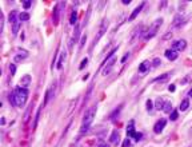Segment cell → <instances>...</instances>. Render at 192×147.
Segmentation results:
<instances>
[{"label": "cell", "mask_w": 192, "mask_h": 147, "mask_svg": "<svg viewBox=\"0 0 192 147\" xmlns=\"http://www.w3.org/2000/svg\"><path fill=\"white\" fill-rule=\"evenodd\" d=\"M27 100H28V90L23 88V87L15 88V91L9 95V102L15 107H23L27 103Z\"/></svg>", "instance_id": "obj_1"}, {"label": "cell", "mask_w": 192, "mask_h": 147, "mask_svg": "<svg viewBox=\"0 0 192 147\" xmlns=\"http://www.w3.org/2000/svg\"><path fill=\"white\" fill-rule=\"evenodd\" d=\"M96 110H97V107H96V106H92L89 110H87V113L84 114L83 121H82V126H80V131H79V135H80V136H83V135L89 130L92 122H93V118H95Z\"/></svg>", "instance_id": "obj_2"}, {"label": "cell", "mask_w": 192, "mask_h": 147, "mask_svg": "<svg viewBox=\"0 0 192 147\" xmlns=\"http://www.w3.org/2000/svg\"><path fill=\"white\" fill-rule=\"evenodd\" d=\"M163 24V19L160 17V19H156L155 22L152 23V26L149 27V30L147 31V34L144 35V39L145 40H149V39H152L153 36L157 34V30L160 28V26Z\"/></svg>", "instance_id": "obj_3"}, {"label": "cell", "mask_w": 192, "mask_h": 147, "mask_svg": "<svg viewBox=\"0 0 192 147\" xmlns=\"http://www.w3.org/2000/svg\"><path fill=\"white\" fill-rule=\"evenodd\" d=\"M108 24H109V22L107 20V19H104V20L101 22L100 27H99V31H97V34H96V36H95V40H93V44L97 43V42L100 40L101 36L105 34V31H107V28H108Z\"/></svg>", "instance_id": "obj_4"}, {"label": "cell", "mask_w": 192, "mask_h": 147, "mask_svg": "<svg viewBox=\"0 0 192 147\" xmlns=\"http://www.w3.org/2000/svg\"><path fill=\"white\" fill-rule=\"evenodd\" d=\"M185 47H187V42L184 39H179V40H175L174 43H172V50H175V51H184L185 50Z\"/></svg>", "instance_id": "obj_5"}, {"label": "cell", "mask_w": 192, "mask_h": 147, "mask_svg": "<svg viewBox=\"0 0 192 147\" xmlns=\"http://www.w3.org/2000/svg\"><path fill=\"white\" fill-rule=\"evenodd\" d=\"M8 20L11 24H16V23H20V13L18 11H12V12H9L8 15Z\"/></svg>", "instance_id": "obj_6"}, {"label": "cell", "mask_w": 192, "mask_h": 147, "mask_svg": "<svg viewBox=\"0 0 192 147\" xmlns=\"http://www.w3.org/2000/svg\"><path fill=\"white\" fill-rule=\"evenodd\" d=\"M166 123H167V121L166 119H160V121H157L156 122V124L153 126V131L156 132V134H160L163 130H164V127H166Z\"/></svg>", "instance_id": "obj_7"}, {"label": "cell", "mask_w": 192, "mask_h": 147, "mask_svg": "<svg viewBox=\"0 0 192 147\" xmlns=\"http://www.w3.org/2000/svg\"><path fill=\"white\" fill-rule=\"evenodd\" d=\"M127 135H128V138H135L136 131H135V122L133 121H130V123L127 126Z\"/></svg>", "instance_id": "obj_8"}, {"label": "cell", "mask_w": 192, "mask_h": 147, "mask_svg": "<svg viewBox=\"0 0 192 147\" xmlns=\"http://www.w3.org/2000/svg\"><path fill=\"white\" fill-rule=\"evenodd\" d=\"M149 68H151V63H149L148 60H144L143 63H140L139 64V72L141 74V75H144V74L148 72Z\"/></svg>", "instance_id": "obj_9"}, {"label": "cell", "mask_w": 192, "mask_h": 147, "mask_svg": "<svg viewBox=\"0 0 192 147\" xmlns=\"http://www.w3.org/2000/svg\"><path fill=\"white\" fill-rule=\"evenodd\" d=\"M178 56H179V52L175 51V50H167L166 51V58L168 59V60L174 62L178 59Z\"/></svg>", "instance_id": "obj_10"}, {"label": "cell", "mask_w": 192, "mask_h": 147, "mask_svg": "<svg viewBox=\"0 0 192 147\" xmlns=\"http://www.w3.org/2000/svg\"><path fill=\"white\" fill-rule=\"evenodd\" d=\"M143 7H144V3H141L140 5H137V7H136V8L133 9V12H132L131 15H130V19H128V20H130V22H132V20H135L136 17H137V15H139L140 12H141V9H143Z\"/></svg>", "instance_id": "obj_11"}, {"label": "cell", "mask_w": 192, "mask_h": 147, "mask_svg": "<svg viewBox=\"0 0 192 147\" xmlns=\"http://www.w3.org/2000/svg\"><path fill=\"white\" fill-rule=\"evenodd\" d=\"M185 22V17L183 15H176L174 19V27H181Z\"/></svg>", "instance_id": "obj_12"}, {"label": "cell", "mask_w": 192, "mask_h": 147, "mask_svg": "<svg viewBox=\"0 0 192 147\" xmlns=\"http://www.w3.org/2000/svg\"><path fill=\"white\" fill-rule=\"evenodd\" d=\"M30 84H31V76H30V75H24V76L20 79V87H23V88H27Z\"/></svg>", "instance_id": "obj_13"}, {"label": "cell", "mask_w": 192, "mask_h": 147, "mask_svg": "<svg viewBox=\"0 0 192 147\" xmlns=\"http://www.w3.org/2000/svg\"><path fill=\"white\" fill-rule=\"evenodd\" d=\"M59 9H60V3L53 8V23L55 24H57V22H59V16H60V11Z\"/></svg>", "instance_id": "obj_14"}, {"label": "cell", "mask_w": 192, "mask_h": 147, "mask_svg": "<svg viewBox=\"0 0 192 147\" xmlns=\"http://www.w3.org/2000/svg\"><path fill=\"white\" fill-rule=\"evenodd\" d=\"M141 32H143V28H141V27H140V28L137 27V28L135 30V32H133V34H132V36H131V43H133L135 40H137V38H140Z\"/></svg>", "instance_id": "obj_15"}, {"label": "cell", "mask_w": 192, "mask_h": 147, "mask_svg": "<svg viewBox=\"0 0 192 147\" xmlns=\"http://www.w3.org/2000/svg\"><path fill=\"white\" fill-rule=\"evenodd\" d=\"M115 62H116V59H115V58H112V59H111V60H109V63L107 66H105V68H104V71H103V75H108L109 74V71H111V68H112V66L115 64Z\"/></svg>", "instance_id": "obj_16"}, {"label": "cell", "mask_w": 192, "mask_h": 147, "mask_svg": "<svg viewBox=\"0 0 192 147\" xmlns=\"http://www.w3.org/2000/svg\"><path fill=\"white\" fill-rule=\"evenodd\" d=\"M170 75H171L170 72L163 74V75H160V76H157L156 79H153V82H155V83H164V82L167 80V79L170 78Z\"/></svg>", "instance_id": "obj_17"}, {"label": "cell", "mask_w": 192, "mask_h": 147, "mask_svg": "<svg viewBox=\"0 0 192 147\" xmlns=\"http://www.w3.org/2000/svg\"><path fill=\"white\" fill-rule=\"evenodd\" d=\"M109 142L114 143V144H116V143L119 142V132H118V130L112 131V134H111V136H109Z\"/></svg>", "instance_id": "obj_18"}, {"label": "cell", "mask_w": 192, "mask_h": 147, "mask_svg": "<svg viewBox=\"0 0 192 147\" xmlns=\"http://www.w3.org/2000/svg\"><path fill=\"white\" fill-rule=\"evenodd\" d=\"M164 104H166V102L163 100V98H157L156 102H155V107H156V110H163Z\"/></svg>", "instance_id": "obj_19"}, {"label": "cell", "mask_w": 192, "mask_h": 147, "mask_svg": "<svg viewBox=\"0 0 192 147\" xmlns=\"http://www.w3.org/2000/svg\"><path fill=\"white\" fill-rule=\"evenodd\" d=\"M189 107V100L188 99H184V100H181V103H180V111H185L187 108Z\"/></svg>", "instance_id": "obj_20"}, {"label": "cell", "mask_w": 192, "mask_h": 147, "mask_svg": "<svg viewBox=\"0 0 192 147\" xmlns=\"http://www.w3.org/2000/svg\"><path fill=\"white\" fill-rule=\"evenodd\" d=\"M163 111L167 114H170L171 111H172V103H171L170 100L168 102H166V104H164V108H163Z\"/></svg>", "instance_id": "obj_21"}, {"label": "cell", "mask_w": 192, "mask_h": 147, "mask_svg": "<svg viewBox=\"0 0 192 147\" xmlns=\"http://www.w3.org/2000/svg\"><path fill=\"white\" fill-rule=\"evenodd\" d=\"M27 55H28L27 52H23V54H19V55H16V56H15V59H13V60L16 62V63H19V62H22L23 59H24V58L27 56Z\"/></svg>", "instance_id": "obj_22"}, {"label": "cell", "mask_w": 192, "mask_h": 147, "mask_svg": "<svg viewBox=\"0 0 192 147\" xmlns=\"http://www.w3.org/2000/svg\"><path fill=\"white\" fill-rule=\"evenodd\" d=\"M76 20H78V12H76V11H74V12H72V15H71L70 23H71V24H75V23H76Z\"/></svg>", "instance_id": "obj_23"}, {"label": "cell", "mask_w": 192, "mask_h": 147, "mask_svg": "<svg viewBox=\"0 0 192 147\" xmlns=\"http://www.w3.org/2000/svg\"><path fill=\"white\" fill-rule=\"evenodd\" d=\"M178 118H179V114H178V111H176V110H174V111L171 113V115H170V119H171V121H176Z\"/></svg>", "instance_id": "obj_24"}, {"label": "cell", "mask_w": 192, "mask_h": 147, "mask_svg": "<svg viewBox=\"0 0 192 147\" xmlns=\"http://www.w3.org/2000/svg\"><path fill=\"white\" fill-rule=\"evenodd\" d=\"M19 28H20V23H16V24H13L12 26V34L16 35L19 32Z\"/></svg>", "instance_id": "obj_25"}, {"label": "cell", "mask_w": 192, "mask_h": 147, "mask_svg": "<svg viewBox=\"0 0 192 147\" xmlns=\"http://www.w3.org/2000/svg\"><path fill=\"white\" fill-rule=\"evenodd\" d=\"M64 58H66V54H61L60 55V59H59V63H57V70H60L61 68V64H63V60H64Z\"/></svg>", "instance_id": "obj_26"}, {"label": "cell", "mask_w": 192, "mask_h": 147, "mask_svg": "<svg viewBox=\"0 0 192 147\" xmlns=\"http://www.w3.org/2000/svg\"><path fill=\"white\" fill-rule=\"evenodd\" d=\"M116 50H118V47H115V48H112V50H111V52H109L108 55H107V56H105V59H104V62H107V60H109V58L112 56V55H114L115 52H116Z\"/></svg>", "instance_id": "obj_27"}, {"label": "cell", "mask_w": 192, "mask_h": 147, "mask_svg": "<svg viewBox=\"0 0 192 147\" xmlns=\"http://www.w3.org/2000/svg\"><path fill=\"white\" fill-rule=\"evenodd\" d=\"M31 5H32V1H28V0L23 1V7H24V9H30Z\"/></svg>", "instance_id": "obj_28"}, {"label": "cell", "mask_w": 192, "mask_h": 147, "mask_svg": "<svg viewBox=\"0 0 192 147\" xmlns=\"http://www.w3.org/2000/svg\"><path fill=\"white\" fill-rule=\"evenodd\" d=\"M30 19V15L27 12H23V13H20V20H28Z\"/></svg>", "instance_id": "obj_29"}, {"label": "cell", "mask_w": 192, "mask_h": 147, "mask_svg": "<svg viewBox=\"0 0 192 147\" xmlns=\"http://www.w3.org/2000/svg\"><path fill=\"white\" fill-rule=\"evenodd\" d=\"M9 72H11V75H15V72H16V66L13 64H9Z\"/></svg>", "instance_id": "obj_30"}, {"label": "cell", "mask_w": 192, "mask_h": 147, "mask_svg": "<svg viewBox=\"0 0 192 147\" xmlns=\"http://www.w3.org/2000/svg\"><path fill=\"white\" fill-rule=\"evenodd\" d=\"M123 147H131V140H130V138L124 139V142H123Z\"/></svg>", "instance_id": "obj_31"}, {"label": "cell", "mask_w": 192, "mask_h": 147, "mask_svg": "<svg viewBox=\"0 0 192 147\" xmlns=\"http://www.w3.org/2000/svg\"><path fill=\"white\" fill-rule=\"evenodd\" d=\"M152 66L153 67H159V66H160V59H159V58H155L152 62Z\"/></svg>", "instance_id": "obj_32"}, {"label": "cell", "mask_w": 192, "mask_h": 147, "mask_svg": "<svg viewBox=\"0 0 192 147\" xmlns=\"http://www.w3.org/2000/svg\"><path fill=\"white\" fill-rule=\"evenodd\" d=\"M87 64H88V59H87V58H84L83 62H82V64H80V67H79V68H80V70H83Z\"/></svg>", "instance_id": "obj_33"}, {"label": "cell", "mask_w": 192, "mask_h": 147, "mask_svg": "<svg viewBox=\"0 0 192 147\" xmlns=\"http://www.w3.org/2000/svg\"><path fill=\"white\" fill-rule=\"evenodd\" d=\"M79 32H80V27H76V32L74 34V40L76 42L78 40V38H79Z\"/></svg>", "instance_id": "obj_34"}, {"label": "cell", "mask_w": 192, "mask_h": 147, "mask_svg": "<svg viewBox=\"0 0 192 147\" xmlns=\"http://www.w3.org/2000/svg\"><path fill=\"white\" fill-rule=\"evenodd\" d=\"M147 110H148L149 113H151V110H152V102H151V100H147Z\"/></svg>", "instance_id": "obj_35"}, {"label": "cell", "mask_w": 192, "mask_h": 147, "mask_svg": "<svg viewBox=\"0 0 192 147\" xmlns=\"http://www.w3.org/2000/svg\"><path fill=\"white\" fill-rule=\"evenodd\" d=\"M85 39H87V35H83V38H82V42H80V47H84V43H85Z\"/></svg>", "instance_id": "obj_36"}, {"label": "cell", "mask_w": 192, "mask_h": 147, "mask_svg": "<svg viewBox=\"0 0 192 147\" xmlns=\"http://www.w3.org/2000/svg\"><path fill=\"white\" fill-rule=\"evenodd\" d=\"M141 138H143V134H141V132H136V135H135V139H136V140H140Z\"/></svg>", "instance_id": "obj_37"}, {"label": "cell", "mask_w": 192, "mask_h": 147, "mask_svg": "<svg viewBox=\"0 0 192 147\" xmlns=\"http://www.w3.org/2000/svg\"><path fill=\"white\" fill-rule=\"evenodd\" d=\"M128 56H130V54H126V55L122 58V60H120V62H122V63H126V62H127V58H128Z\"/></svg>", "instance_id": "obj_38"}, {"label": "cell", "mask_w": 192, "mask_h": 147, "mask_svg": "<svg viewBox=\"0 0 192 147\" xmlns=\"http://www.w3.org/2000/svg\"><path fill=\"white\" fill-rule=\"evenodd\" d=\"M171 35H172V34H171V32H168V34H167L166 36L163 38V39H164V40H167V39H168V38H170V36H171Z\"/></svg>", "instance_id": "obj_39"}, {"label": "cell", "mask_w": 192, "mask_h": 147, "mask_svg": "<svg viewBox=\"0 0 192 147\" xmlns=\"http://www.w3.org/2000/svg\"><path fill=\"white\" fill-rule=\"evenodd\" d=\"M131 3V0H123V4H130Z\"/></svg>", "instance_id": "obj_40"}, {"label": "cell", "mask_w": 192, "mask_h": 147, "mask_svg": "<svg viewBox=\"0 0 192 147\" xmlns=\"http://www.w3.org/2000/svg\"><path fill=\"white\" fill-rule=\"evenodd\" d=\"M188 96H189V98H192V88L188 91Z\"/></svg>", "instance_id": "obj_41"}, {"label": "cell", "mask_w": 192, "mask_h": 147, "mask_svg": "<svg viewBox=\"0 0 192 147\" xmlns=\"http://www.w3.org/2000/svg\"><path fill=\"white\" fill-rule=\"evenodd\" d=\"M175 90V86H170V91H174Z\"/></svg>", "instance_id": "obj_42"}, {"label": "cell", "mask_w": 192, "mask_h": 147, "mask_svg": "<svg viewBox=\"0 0 192 147\" xmlns=\"http://www.w3.org/2000/svg\"><path fill=\"white\" fill-rule=\"evenodd\" d=\"M191 134H192V128H191Z\"/></svg>", "instance_id": "obj_43"}]
</instances>
